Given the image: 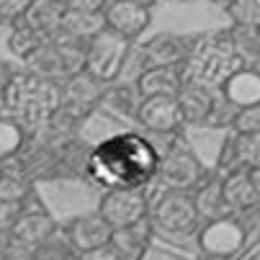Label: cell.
Here are the masks:
<instances>
[{
    "label": "cell",
    "instance_id": "6da1fadb",
    "mask_svg": "<svg viewBox=\"0 0 260 260\" xmlns=\"http://www.w3.org/2000/svg\"><path fill=\"white\" fill-rule=\"evenodd\" d=\"M157 160L160 152L147 137L137 132H119L90 147L85 175L103 191L147 188L155 180Z\"/></svg>",
    "mask_w": 260,
    "mask_h": 260
},
{
    "label": "cell",
    "instance_id": "7a4b0ae2",
    "mask_svg": "<svg viewBox=\"0 0 260 260\" xmlns=\"http://www.w3.org/2000/svg\"><path fill=\"white\" fill-rule=\"evenodd\" d=\"M59 85L28 72H16L0 95V119H11L26 137H36L57 108Z\"/></svg>",
    "mask_w": 260,
    "mask_h": 260
},
{
    "label": "cell",
    "instance_id": "3957f363",
    "mask_svg": "<svg viewBox=\"0 0 260 260\" xmlns=\"http://www.w3.org/2000/svg\"><path fill=\"white\" fill-rule=\"evenodd\" d=\"M245 64L237 59L232 42H230V31L227 28H216L206 34H196L193 47L180 64V75L183 80H193L209 88H221L230 75H235L237 70Z\"/></svg>",
    "mask_w": 260,
    "mask_h": 260
},
{
    "label": "cell",
    "instance_id": "277c9868",
    "mask_svg": "<svg viewBox=\"0 0 260 260\" xmlns=\"http://www.w3.org/2000/svg\"><path fill=\"white\" fill-rule=\"evenodd\" d=\"M175 103L180 111V121L188 126H230L235 108L227 103L219 88H209L193 80H183Z\"/></svg>",
    "mask_w": 260,
    "mask_h": 260
},
{
    "label": "cell",
    "instance_id": "5b68a950",
    "mask_svg": "<svg viewBox=\"0 0 260 260\" xmlns=\"http://www.w3.org/2000/svg\"><path fill=\"white\" fill-rule=\"evenodd\" d=\"M83 49L85 47H80V44H72V42L52 36L34 54H28L23 59V72L59 85V83L70 80L72 75L83 72Z\"/></svg>",
    "mask_w": 260,
    "mask_h": 260
},
{
    "label": "cell",
    "instance_id": "8992f818",
    "mask_svg": "<svg viewBox=\"0 0 260 260\" xmlns=\"http://www.w3.org/2000/svg\"><path fill=\"white\" fill-rule=\"evenodd\" d=\"M129 54H132V42L103 28L83 49V72H88L98 83L108 85V83L119 80V75L126 67Z\"/></svg>",
    "mask_w": 260,
    "mask_h": 260
},
{
    "label": "cell",
    "instance_id": "52a82bcc",
    "mask_svg": "<svg viewBox=\"0 0 260 260\" xmlns=\"http://www.w3.org/2000/svg\"><path fill=\"white\" fill-rule=\"evenodd\" d=\"M204 178V165L188 144L175 139L157 160L155 180L165 191H191Z\"/></svg>",
    "mask_w": 260,
    "mask_h": 260
},
{
    "label": "cell",
    "instance_id": "ba28073f",
    "mask_svg": "<svg viewBox=\"0 0 260 260\" xmlns=\"http://www.w3.org/2000/svg\"><path fill=\"white\" fill-rule=\"evenodd\" d=\"M150 221L155 230L168 235H185L196 227L199 214L191 191H162L155 204H150Z\"/></svg>",
    "mask_w": 260,
    "mask_h": 260
},
{
    "label": "cell",
    "instance_id": "9c48e42d",
    "mask_svg": "<svg viewBox=\"0 0 260 260\" xmlns=\"http://www.w3.org/2000/svg\"><path fill=\"white\" fill-rule=\"evenodd\" d=\"M98 214L111 230L129 227L134 221L150 216V196L147 188H114L103 191L98 201Z\"/></svg>",
    "mask_w": 260,
    "mask_h": 260
},
{
    "label": "cell",
    "instance_id": "30bf717a",
    "mask_svg": "<svg viewBox=\"0 0 260 260\" xmlns=\"http://www.w3.org/2000/svg\"><path fill=\"white\" fill-rule=\"evenodd\" d=\"M199 245L204 255L216 257V260H232L245 245H247V230L240 227V221L235 216L216 219L201 230Z\"/></svg>",
    "mask_w": 260,
    "mask_h": 260
},
{
    "label": "cell",
    "instance_id": "8fae6325",
    "mask_svg": "<svg viewBox=\"0 0 260 260\" xmlns=\"http://www.w3.org/2000/svg\"><path fill=\"white\" fill-rule=\"evenodd\" d=\"M221 199L232 216L255 211L260 204V170H235L219 178Z\"/></svg>",
    "mask_w": 260,
    "mask_h": 260
},
{
    "label": "cell",
    "instance_id": "7c38bea8",
    "mask_svg": "<svg viewBox=\"0 0 260 260\" xmlns=\"http://www.w3.org/2000/svg\"><path fill=\"white\" fill-rule=\"evenodd\" d=\"M196 34H175V31H160L150 36L142 44V57L147 64H157V67H178L185 62L191 47H193Z\"/></svg>",
    "mask_w": 260,
    "mask_h": 260
},
{
    "label": "cell",
    "instance_id": "4fadbf2b",
    "mask_svg": "<svg viewBox=\"0 0 260 260\" xmlns=\"http://www.w3.org/2000/svg\"><path fill=\"white\" fill-rule=\"evenodd\" d=\"M221 175L235 170H260V134H230L216 157Z\"/></svg>",
    "mask_w": 260,
    "mask_h": 260
},
{
    "label": "cell",
    "instance_id": "5bb4252c",
    "mask_svg": "<svg viewBox=\"0 0 260 260\" xmlns=\"http://www.w3.org/2000/svg\"><path fill=\"white\" fill-rule=\"evenodd\" d=\"M134 121L152 132V134H175L183 121H180V111L175 103V95H155V98H142Z\"/></svg>",
    "mask_w": 260,
    "mask_h": 260
},
{
    "label": "cell",
    "instance_id": "9a60e30c",
    "mask_svg": "<svg viewBox=\"0 0 260 260\" xmlns=\"http://www.w3.org/2000/svg\"><path fill=\"white\" fill-rule=\"evenodd\" d=\"M103 21H106L108 31H114L116 36H121L126 42H134L150 28L152 11L121 3V0H108L106 8H103Z\"/></svg>",
    "mask_w": 260,
    "mask_h": 260
},
{
    "label": "cell",
    "instance_id": "2e32d148",
    "mask_svg": "<svg viewBox=\"0 0 260 260\" xmlns=\"http://www.w3.org/2000/svg\"><path fill=\"white\" fill-rule=\"evenodd\" d=\"M111 235H114V230L106 224L103 216L98 211L95 214L75 216L72 221H67V227H64V240L70 242V247L75 250L78 255L108 245L111 242Z\"/></svg>",
    "mask_w": 260,
    "mask_h": 260
},
{
    "label": "cell",
    "instance_id": "e0dca14e",
    "mask_svg": "<svg viewBox=\"0 0 260 260\" xmlns=\"http://www.w3.org/2000/svg\"><path fill=\"white\" fill-rule=\"evenodd\" d=\"M59 227H57V219L39 209V211H21L18 219L13 221V227H11V237L16 245H23V247H36V245H42L44 240H49L52 235H57Z\"/></svg>",
    "mask_w": 260,
    "mask_h": 260
},
{
    "label": "cell",
    "instance_id": "ac0fdd59",
    "mask_svg": "<svg viewBox=\"0 0 260 260\" xmlns=\"http://www.w3.org/2000/svg\"><path fill=\"white\" fill-rule=\"evenodd\" d=\"M152 240H155V224L150 221V216H147V219L134 221L129 227L114 230V235H111V247H114L124 260H144L150 247H152Z\"/></svg>",
    "mask_w": 260,
    "mask_h": 260
},
{
    "label": "cell",
    "instance_id": "d6986e66",
    "mask_svg": "<svg viewBox=\"0 0 260 260\" xmlns=\"http://www.w3.org/2000/svg\"><path fill=\"white\" fill-rule=\"evenodd\" d=\"M106 28L103 13H83V11H64L59 28H57V39L72 42V44H80L85 47L93 36H98Z\"/></svg>",
    "mask_w": 260,
    "mask_h": 260
},
{
    "label": "cell",
    "instance_id": "ffe728a7",
    "mask_svg": "<svg viewBox=\"0 0 260 260\" xmlns=\"http://www.w3.org/2000/svg\"><path fill=\"white\" fill-rule=\"evenodd\" d=\"M183 83V75L178 67H157V64H147L134 85L142 98H155V95H175Z\"/></svg>",
    "mask_w": 260,
    "mask_h": 260
},
{
    "label": "cell",
    "instance_id": "44dd1931",
    "mask_svg": "<svg viewBox=\"0 0 260 260\" xmlns=\"http://www.w3.org/2000/svg\"><path fill=\"white\" fill-rule=\"evenodd\" d=\"M219 90H221V95L227 98V103L232 108L257 106L260 103V75H257V70L242 67V70L235 72V75H230Z\"/></svg>",
    "mask_w": 260,
    "mask_h": 260
},
{
    "label": "cell",
    "instance_id": "7402d4cb",
    "mask_svg": "<svg viewBox=\"0 0 260 260\" xmlns=\"http://www.w3.org/2000/svg\"><path fill=\"white\" fill-rule=\"evenodd\" d=\"M64 3L62 0H31V6L26 8V13L18 18V23H26L28 28L39 31L42 36L52 39L59 28V21L64 16Z\"/></svg>",
    "mask_w": 260,
    "mask_h": 260
},
{
    "label": "cell",
    "instance_id": "603a6c76",
    "mask_svg": "<svg viewBox=\"0 0 260 260\" xmlns=\"http://www.w3.org/2000/svg\"><path fill=\"white\" fill-rule=\"evenodd\" d=\"M142 103V95L134 85V80H114L108 83L101 98V106L108 108L111 114H116L121 119H134L137 116V108Z\"/></svg>",
    "mask_w": 260,
    "mask_h": 260
},
{
    "label": "cell",
    "instance_id": "cb8c5ba5",
    "mask_svg": "<svg viewBox=\"0 0 260 260\" xmlns=\"http://www.w3.org/2000/svg\"><path fill=\"white\" fill-rule=\"evenodd\" d=\"M193 196V206H196V214L199 219H206L209 221H216V219H227L232 216L224 199H221V188H219V178L216 180H209V183H199V188L191 193Z\"/></svg>",
    "mask_w": 260,
    "mask_h": 260
},
{
    "label": "cell",
    "instance_id": "d4e9b609",
    "mask_svg": "<svg viewBox=\"0 0 260 260\" xmlns=\"http://www.w3.org/2000/svg\"><path fill=\"white\" fill-rule=\"evenodd\" d=\"M230 42L242 64H252L257 70L260 62V26H230Z\"/></svg>",
    "mask_w": 260,
    "mask_h": 260
},
{
    "label": "cell",
    "instance_id": "484cf974",
    "mask_svg": "<svg viewBox=\"0 0 260 260\" xmlns=\"http://www.w3.org/2000/svg\"><path fill=\"white\" fill-rule=\"evenodd\" d=\"M13 28H11V34H8V52L13 54V57H18L21 62L28 57V54H34L36 49H39L44 42H47V36H42L39 31H34V28H28L26 23H11Z\"/></svg>",
    "mask_w": 260,
    "mask_h": 260
},
{
    "label": "cell",
    "instance_id": "4316f807",
    "mask_svg": "<svg viewBox=\"0 0 260 260\" xmlns=\"http://www.w3.org/2000/svg\"><path fill=\"white\" fill-rule=\"evenodd\" d=\"M31 260H78V252L59 235H52L42 245L31 247Z\"/></svg>",
    "mask_w": 260,
    "mask_h": 260
},
{
    "label": "cell",
    "instance_id": "83f0119b",
    "mask_svg": "<svg viewBox=\"0 0 260 260\" xmlns=\"http://www.w3.org/2000/svg\"><path fill=\"white\" fill-rule=\"evenodd\" d=\"M31 196V183L16 173H8L3 170L0 175V201H8V204H23L26 199Z\"/></svg>",
    "mask_w": 260,
    "mask_h": 260
},
{
    "label": "cell",
    "instance_id": "f1b7e54d",
    "mask_svg": "<svg viewBox=\"0 0 260 260\" xmlns=\"http://www.w3.org/2000/svg\"><path fill=\"white\" fill-rule=\"evenodd\" d=\"M224 13L232 26H260V0H230Z\"/></svg>",
    "mask_w": 260,
    "mask_h": 260
},
{
    "label": "cell",
    "instance_id": "f546056e",
    "mask_svg": "<svg viewBox=\"0 0 260 260\" xmlns=\"http://www.w3.org/2000/svg\"><path fill=\"white\" fill-rule=\"evenodd\" d=\"M23 142H26V134L21 132L18 124H13L11 119H0V162L11 160L21 150Z\"/></svg>",
    "mask_w": 260,
    "mask_h": 260
},
{
    "label": "cell",
    "instance_id": "4dcf8cb0",
    "mask_svg": "<svg viewBox=\"0 0 260 260\" xmlns=\"http://www.w3.org/2000/svg\"><path fill=\"white\" fill-rule=\"evenodd\" d=\"M230 126H232V134H260V103L235 108Z\"/></svg>",
    "mask_w": 260,
    "mask_h": 260
},
{
    "label": "cell",
    "instance_id": "1f68e13d",
    "mask_svg": "<svg viewBox=\"0 0 260 260\" xmlns=\"http://www.w3.org/2000/svg\"><path fill=\"white\" fill-rule=\"evenodd\" d=\"M31 6V0H0V21L3 23H16L26 8Z\"/></svg>",
    "mask_w": 260,
    "mask_h": 260
},
{
    "label": "cell",
    "instance_id": "d6a6232c",
    "mask_svg": "<svg viewBox=\"0 0 260 260\" xmlns=\"http://www.w3.org/2000/svg\"><path fill=\"white\" fill-rule=\"evenodd\" d=\"M67 11H83V13H103L108 0H62Z\"/></svg>",
    "mask_w": 260,
    "mask_h": 260
},
{
    "label": "cell",
    "instance_id": "836d02e7",
    "mask_svg": "<svg viewBox=\"0 0 260 260\" xmlns=\"http://www.w3.org/2000/svg\"><path fill=\"white\" fill-rule=\"evenodd\" d=\"M21 211H23V206H18V204L0 201V230H11Z\"/></svg>",
    "mask_w": 260,
    "mask_h": 260
},
{
    "label": "cell",
    "instance_id": "e575fe53",
    "mask_svg": "<svg viewBox=\"0 0 260 260\" xmlns=\"http://www.w3.org/2000/svg\"><path fill=\"white\" fill-rule=\"evenodd\" d=\"M78 260H124V257H121L114 247H111V242H108V245H103V247H95V250L80 252Z\"/></svg>",
    "mask_w": 260,
    "mask_h": 260
},
{
    "label": "cell",
    "instance_id": "d590c367",
    "mask_svg": "<svg viewBox=\"0 0 260 260\" xmlns=\"http://www.w3.org/2000/svg\"><path fill=\"white\" fill-rule=\"evenodd\" d=\"M13 75H16V70H13V67H11L6 59H0V95H3V90L11 85Z\"/></svg>",
    "mask_w": 260,
    "mask_h": 260
},
{
    "label": "cell",
    "instance_id": "8d00e7d4",
    "mask_svg": "<svg viewBox=\"0 0 260 260\" xmlns=\"http://www.w3.org/2000/svg\"><path fill=\"white\" fill-rule=\"evenodd\" d=\"M13 247H16V242L11 237V230H0V257H8Z\"/></svg>",
    "mask_w": 260,
    "mask_h": 260
},
{
    "label": "cell",
    "instance_id": "74e56055",
    "mask_svg": "<svg viewBox=\"0 0 260 260\" xmlns=\"http://www.w3.org/2000/svg\"><path fill=\"white\" fill-rule=\"evenodd\" d=\"M121 3H129V6H139V8L152 11V8L157 6V0H121Z\"/></svg>",
    "mask_w": 260,
    "mask_h": 260
},
{
    "label": "cell",
    "instance_id": "f35d334b",
    "mask_svg": "<svg viewBox=\"0 0 260 260\" xmlns=\"http://www.w3.org/2000/svg\"><path fill=\"white\" fill-rule=\"evenodd\" d=\"M209 3H214V6H221V8H224V6L230 3V0H209Z\"/></svg>",
    "mask_w": 260,
    "mask_h": 260
},
{
    "label": "cell",
    "instance_id": "ab89813d",
    "mask_svg": "<svg viewBox=\"0 0 260 260\" xmlns=\"http://www.w3.org/2000/svg\"><path fill=\"white\" fill-rule=\"evenodd\" d=\"M157 3H191V0H157Z\"/></svg>",
    "mask_w": 260,
    "mask_h": 260
},
{
    "label": "cell",
    "instance_id": "60d3db41",
    "mask_svg": "<svg viewBox=\"0 0 260 260\" xmlns=\"http://www.w3.org/2000/svg\"><path fill=\"white\" fill-rule=\"evenodd\" d=\"M3 170H6V168H3V162H0V175H3Z\"/></svg>",
    "mask_w": 260,
    "mask_h": 260
},
{
    "label": "cell",
    "instance_id": "b9f144b4",
    "mask_svg": "<svg viewBox=\"0 0 260 260\" xmlns=\"http://www.w3.org/2000/svg\"><path fill=\"white\" fill-rule=\"evenodd\" d=\"M0 260H13V257H11V255H8V257H0Z\"/></svg>",
    "mask_w": 260,
    "mask_h": 260
},
{
    "label": "cell",
    "instance_id": "7bdbcfd3",
    "mask_svg": "<svg viewBox=\"0 0 260 260\" xmlns=\"http://www.w3.org/2000/svg\"><path fill=\"white\" fill-rule=\"evenodd\" d=\"M0 26H3V21H0Z\"/></svg>",
    "mask_w": 260,
    "mask_h": 260
}]
</instances>
